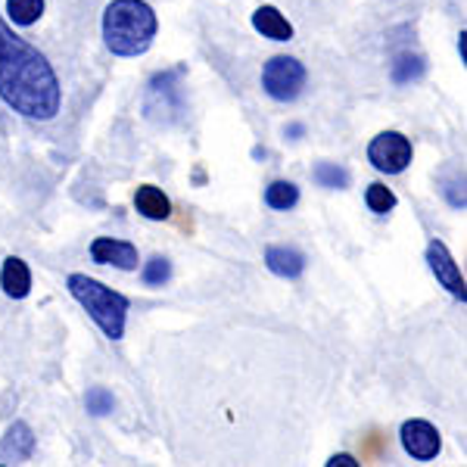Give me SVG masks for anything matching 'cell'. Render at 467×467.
Instances as JSON below:
<instances>
[{
    "instance_id": "6da1fadb",
    "label": "cell",
    "mask_w": 467,
    "mask_h": 467,
    "mask_svg": "<svg viewBox=\"0 0 467 467\" xmlns=\"http://www.w3.org/2000/svg\"><path fill=\"white\" fill-rule=\"evenodd\" d=\"M0 100L35 122H50L63 107V88L37 47L0 19Z\"/></svg>"
},
{
    "instance_id": "7a4b0ae2",
    "label": "cell",
    "mask_w": 467,
    "mask_h": 467,
    "mask_svg": "<svg viewBox=\"0 0 467 467\" xmlns=\"http://www.w3.org/2000/svg\"><path fill=\"white\" fill-rule=\"evenodd\" d=\"M160 28L147 0H112L103 10V41L116 57H140L150 50Z\"/></svg>"
},
{
    "instance_id": "3957f363",
    "label": "cell",
    "mask_w": 467,
    "mask_h": 467,
    "mask_svg": "<svg viewBox=\"0 0 467 467\" xmlns=\"http://www.w3.org/2000/svg\"><path fill=\"white\" fill-rule=\"evenodd\" d=\"M66 287L75 299L81 303V308L94 318L97 327L109 337V340H122L125 334V318H128V299L122 293H116L107 284L94 281L88 275H69Z\"/></svg>"
},
{
    "instance_id": "277c9868",
    "label": "cell",
    "mask_w": 467,
    "mask_h": 467,
    "mask_svg": "<svg viewBox=\"0 0 467 467\" xmlns=\"http://www.w3.org/2000/svg\"><path fill=\"white\" fill-rule=\"evenodd\" d=\"M262 88L277 103L296 100L306 88V66L296 57H271L262 69Z\"/></svg>"
},
{
    "instance_id": "5b68a950",
    "label": "cell",
    "mask_w": 467,
    "mask_h": 467,
    "mask_svg": "<svg viewBox=\"0 0 467 467\" xmlns=\"http://www.w3.org/2000/svg\"><path fill=\"white\" fill-rule=\"evenodd\" d=\"M181 69L171 72H160L153 81H150L147 90V116L156 119V122H175V119L184 112V103H181Z\"/></svg>"
},
{
    "instance_id": "8992f818",
    "label": "cell",
    "mask_w": 467,
    "mask_h": 467,
    "mask_svg": "<svg viewBox=\"0 0 467 467\" xmlns=\"http://www.w3.org/2000/svg\"><path fill=\"white\" fill-rule=\"evenodd\" d=\"M368 160L378 171L399 175V171H405L411 165V140L402 131H380L368 144Z\"/></svg>"
},
{
    "instance_id": "52a82bcc",
    "label": "cell",
    "mask_w": 467,
    "mask_h": 467,
    "mask_svg": "<svg viewBox=\"0 0 467 467\" xmlns=\"http://www.w3.org/2000/svg\"><path fill=\"white\" fill-rule=\"evenodd\" d=\"M427 265H431V271L436 275V281L446 287L451 296L455 299H467V293H464V275H462V268L455 265V259H451V253H449V246L442 244V240H431L427 244Z\"/></svg>"
},
{
    "instance_id": "ba28073f",
    "label": "cell",
    "mask_w": 467,
    "mask_h": 467,
    "mask_svg": "<svg viewBox=\"0 0 467 467\" xmlns=\"http://www.w3.org/2000/svg\"><path fill=\"white\" fill-rule=\"evenodd\" d=\"M399 436H402L405 451H409L411 458H418V462H433L442 449L440 431H436L431 420H405Z\"/></svg>"
},
{
    "instance_id": "9c48e42d",
    "label": "cell",
    "mask_w": 467,
    "mask_h": 467,
    "mask_svg": "<svg viewBox=\"0 0 467 467\" xmlns=\"http://www.w3.org/2000/svg\"><path fill=\"white\" fill-rule=\"evenodd\" d=\"M90 259L97 265H116L122 271H134L138 268V246L128 244V240H112V237H97L90 244Z\"/></svg>"
},
{
    "instance_id": "30bf717a",
    "label": "cell",
    "mask_w": 467,
    "mask_h": 467,
    "mask_svg": "<svg viewBox=\"0 0 467 467\" xmlns=\"http://www.w3.org/2000/svg\"><path fill=\"white\" fill-rule=\"evenodd\" d=\"M35 455V433L26 420H16L10 424V431L0 440V462L13 464V462H28Z\"/></svg>"
},
{
    "instance_id": "8fae6325",
    "label": "cell",
    "mask_w": 467,
    "mask_h": 467,
    "mask_svg": "<svg viewBox=\"0 0 467 467\" xmlns=\"http://www.w3.org/2000/svg\"><path fill=\"white\" fill-rule=\"evenodd\" d=\"M0 287L10 299H26L32 293V271H28L26 262L19 255H10L4 259V268H0Z\"/></svg>"
},
{
    "instance_id": "7c38bea8",
    "label": "cell",
    "mask_w": 467,
    "mask_h": 467,
    "mask_svg": "<svg viewBox=\"0 0 467 467\" xmlns=\"http://www.w3.org/2000/svg\"><path fill=\"white\" fill-rule=\"evenodd\" d=\"M265 265H268L271 275L293 281V277H299L306 271V255L299 250H290V246H268Z\"/></svg>"
},
{
    "instance_id": "4fadbf2b",
    "label": "cell",
    "mask_w": 467,
    "mask_h": 467,
    "mask_svg": "<svg viewBox=\"0 0 467 467\" xmlns=\"http://www.w3.org/2000/svg\"><path fill=\"white\" fill-rule=\"evenodd\" d=\"M134 209L150 222H165L171 215V200L156 184H140L134 193Z\"/></svg>"
},
{
    "instance_id": "5bb4252c",
    "label": "cell",
    "mask_w": 467,
    "mask_h": 467,
    "mask_svg": "<svg viewBox=\"0 0 467 467\" xmlns=\"http://www.w3.org/2000/svg\"><path fill=\"white\" fill-rule=\"evenodd\" d=\"M253 28L262 37H271V41H290L293 37V26L277 6H259L253 13Z\"/></svg>"
},
{
    "instance_id": "9a60e30c",
    "label": "cell",
    "mask_w": 467,
    "mask_h": 467,
    "mask_svg": "<svg viewBox=\"0 0 467 467\" xmlns=\"http://www.w3.org/2000/svg\"><path fill=\"white\" fill-rule=\"evenodd\" d=\"M265 202L277 213H287L299 202V187L290 184V181H271L265 187Z\"/></svg>"
},
{
    "instance_id": "2e32d148",
    "label": "cell",
    "mask_w": 467,
    "mask_h": 467,
    "mask_svg": "<svg viewBox=\"0 0 467 467\" xmlns=\"http://www.w3.org/2000/svg\"><path fill=\"white\" fill-rule=\"evenodd\" d=\"M312 178H315V184L327 187V191H346V187H349V171L337 162H318Z\"/></svg>"
},
{
    "instance_id": "e0dca14e",
    "label": "cell",
    "mask_w": 467,
    "mask_h": 467,
    "mask_svg": "<svg viewBox=\"0 0 467 467\" xmlns=\"http://www.w3.org/2000/svg\"><path fill=\"white\" fill-rule=\"evenodd\" d=\"M6 13L16 26H35L44 16V0H6Z\"/></svg>"
},
{
    "instance_id": "ac0fdd59",
    "label": "cell",
    "mask_w": 467,
    "mask_h": 467,
    "mask_svg": "<svg viewBox=\"0 0 467 467\" xmlns=\"http://www.w3.org/2000/svg\"><path fill=\"white\" fill-rule=\"evenodd\" d=\"M420 75H424V57L402 54L393 63V81H396V85H409V81H418Z\"/></svg>"
},
{
    "instance_id": "d6986e66",
    "label": "cell",
    "mask_w": 467,
    "mask_h": 467,
    "mask_svg": "<svg viewBox=\"0 0 467 467\" xmlns=\"http://www.w3.org/2000/svg\"><path fill=\"white\" fill-rule=\"evenodd\" d=\"M365 202H368V209H371L374 215H387V213H393L396 209V193L389 191L387 184H371L365 191Z\"/></svg>"
},
{
    "instance_id": "ffe728a7",
    "label": "cell",
    "mask_w": 467,
    "mask_h": 467,
    "mask_svg": "<svg viewBox=\"0 0 467 467\" xmlns=\"http://www.w3.org/2000/svg\"><path fill=\"white\" fill-rule=\"evenodd\" d=\"M140 277H144L147 287H162V284L171 277V262L165 259V255H153V259L144 265V275Z\"/></svg>"
},
{
    "instance_id": "44dd1931",
    "label": "cell",
    "mask_w": 467,
    "mask_h": 467,
    "mask_svg": "<svg viewBox=\"0 0 467 467\" xmlns=\"http://www.w3.org/2000/svg\"><path fill=\"white\" fill-rule=\"evenodd\" d=\"M85 405L90 414H97V418H103V414L112 411V405H116V399H112V393L107 387H90L88 396H85Z\"/></svg>"
},
{
    "instance_id": "7402d4cb",
    "label": "cell",
    "mask_w": 467,
    "mask_h": 467,
    "mask_svg": "<svg viewBox=\"0 0 467 467\" xmlns=\"http://www.w3.org/2000/svg\"><path fill=\"white\" fill-rule=\"evenodd\" d=\"M327 467H358V462H356L352 455H346V451H343V455H334V458H330Z\"/></svg>"
},
{
    "instance_id": "603a6c76",
    "label": "cell",
    "mask_w": 467,
    "mask_h": 467,
    "mask_svg": "<svg viewBox=\"0 0 467 467\" xmlns=\"http://www.w3.org/2000/svg\"><path fill=\"white\" fill-rule=\"evenodd\" d=\"M287 134H293V140H296V138H299V134H303V125H293V128H290V131H287Z\"/></svg>"
}]
</instances>
